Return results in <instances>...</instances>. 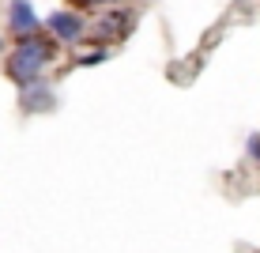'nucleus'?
Segmentation results:
<instances>
[{"label": "nucleus", "mask_w": 260, "mask_h": 253, "mask_svg": "<svg viewBox=\"0 0 260 253\" xmlns=\"http://www.w3.org/2000/svg\"><path fill=\"white\" fill-rule=\"evenodd\" d=\"M136 31V12L132 8H106L102 15L91 23V34H87V46L110 49L113 42H124Z\"/></svg>", "instance_id": "nucleus-3"}, {"label": "nucleus", "mask_w": 260, "mask_h": 253, "mask_svg": "<svg viewBox=\"0 0 260 253\" xmlns=\"http://www.w3.org/2000/svg\"><path fill=\"white\" fill-rule=\"evenodd\" d=\"M46 31V19L38 15L34 0H8V34L15 38H30V34Z\"/></svg>", "instance_id": "nucleus-4"}, {"label": "nucleus", "mask_w": 260, "mask_h": 253, "mask_svg": "<svg viewBox=\"0 0 260 253\" xmlns=\"http://www.w3.org/2000/svg\"><path fill=\"white\" fill-rule=\"evenodd\" d=\"M19 110L23 114H53L57 110V91H53L49 79H38V83L19 87Z\"/></svg>", "instance_id": "nucleus-5"}, {"label": "nucleus", "mask_w": 260, "mask_h": 253, "mask_svg": "<svg viewBox=\"0 0 260 253\" xmlns=\"http://www.w3.org/2000/svg\"><path fill=\"white\" fill-rule=\"evenodd\" d=\"M46 34L57 46H87V34H91V19H87V12H76V8H53L46 15Z\"/></svg>", "instance_id": "nucleus-2"}, {"label": "nucleus", "mask_w": 260, "mask_h": 253, "mask_svg": "<svg viewBox=\"0 0 260 253\" xmlns=\"http://www.w3.org/2000/svg\"><path fill=\"white\" fill-rule=\"evenodd\" d=\"M245 155L253 159V162H260V132H253V136L245 140Z\"/></svg>", "instance_id": "nucleus-8"}, {"label": "nucleus", "mask_w": 260, "mask_h": 253, "mask_svg": "<svg viewBox=\"0 0 260 253\" xmlns=\"http://www.w3.org/2000/svg\"><path fill=\"white\" fill-rule=\"evenodd\" d=\"M60 57V46L49 38V34H30V38H15L12 49L4 57V76L12 79L15 87H26V83H38L46 79L49 65Z\"/></svg>", "instance_id": "nucleus-1"}, {"label": "nucleus", "mask_w": 260, "mask_h": 253, "mask_svg": "<svg viewBox=\"0 0 260 253\" xmlns=\"http://www.w3.org/2000/svg\"><path fill=\"white\" fill-rule=\"evenodd\" d=\"M121 4H124V0H64V8H76V12H83V8H87V12H94V8L106 12V8H121Z\"/></svg>", "instance_id": "nucleus-7"}, {"label": "nucleus", "mask_w": 260, "mask_h": 253, "mask_svg": "<svg viewBox=\"0 0 260 253\" xmlns=\"http://www.w3.org/2000/svg\"><path fill=\"white\" fill-rule=\"evenodd\" d=\"M102 61H110V49H83V53H76V61L72 65L76 68H91V65H102Z\"/></svg>", "instance_id": "nucleus-6"}]
</instances>
